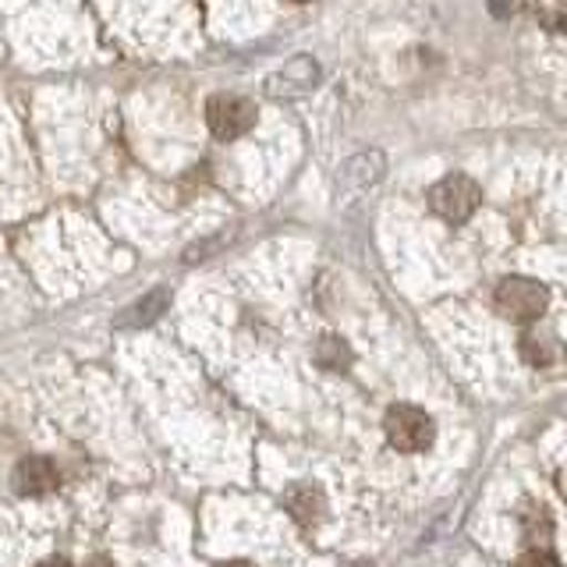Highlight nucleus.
<instances>
[{
    "instance_id": "obj_1",
    "label": "nucleus",
    "mask_w": 567,
    "mask_h": 567,
    "mask_svg": "<svg viewBox=\"0 0 567 567\" xmlns=\"http://www.w3.org/2000/svg\"><path fill=\"white\" fill-rule=\"evenodd\" d=\"M383 430L390 447H398L401 454H419L433 443V419L415 404H394L383 419Z\"/></svg>"
},
{
    "instance_id": "obj_2",
    "label": "nucleus",
    "mask_w": 567,
    "mask_h": 567,
    "mask_svg": "<svg viewBox=\"0 0 567 567\" xmlns=\"http://www.w3.org/2000/svg\"><path fill=\"white\" fill-rule=\"evenodd\" d=\"M475 206H478V185L465 174H447L443 182H436L430 188V209L451 224L468 220Z\"/></svg>"
},
{
    "instance_id": "obj_3",
    "label": "nucleus",
    "mask_w": 567,
    "mask_h": 567,
    "mask_svg": "<svg viewBox=\"0 0 567 567\" xmlns=\"http://www.w3.org/2000/svg\"><path fill=\"white\" fill-rule=\"evenodd\" d=\"M206 124H209V132L217 138H224V142L238 138L256 124V106L248 103L245 96L220 93V96H213L206 103Z\"/></svg>"
},
{
    "instance_id": "obj_4",
    "label": "nucleus",
    "mask_w": 567,
    "mask_h": 567,
    "mask_svg": "<svg viewBox=\"0 0 567 567\" xmlns=\"http://www.w3.org/2000/svg\"><path fill=\"white\" fill-rule=\"evenodd\" d=\"M496 309H501L507 319H518V323H525V319H539L546 309V291L536 280L507 277V280H501V288H496Z\"/></svg>"
},
{
    "instance_id": "obj_5",
    "label": "nucleus",
    "mask_w": 567,
    "mask_h": 567,
    "mask_svg": "<svg viewBox=\"0 0 567 567\" xmlns=\"http://www.w3.org/2000/svg\"><path fill=\"white\" fill-rule=\"evenodd\" d=\"M61 483V472L50 457H22L14 468V489L22 496H43L53 493Z\"/></svg>"
},
{
    "instance_id": "obj_6",
    "label": "nucleus",
    "mask_w": 567,
    "mask_h": 567,
    "mask_svg": "<svg viewBox=\"0 0 567 567\" xmlns=\"http://www.w3.org/2000/svg\"><path fill=\"white\" fill-rule=\"evenodd\" d=\"M284 504H288V511L295 514V518L301 525H312L323 518V493H319L316 486H291L288 496H284Z\"/></svg>"
},
{
    "instance_id": "obj_7",
    "label": "nucleus",
    "mask_w": 567,
    "mask_h": 567,
    "mask_svg": "<svg viewBox=\"0 0 567 567\" xmlns=\"http://www.w3.org/2000/svg\"><path fill=\"white\" fill-rule=\"evenodd\" d=\"M522 351H525V359L532 365H546V362H554V348H549L546 337H522Z\"/></svg>"
},
{
    "instance_id": "obj_8",
    "label": "nucleus",
    "mask_w": 567,
    "mask_h": 567,
    "mask_svg": "<svg viewBox=\"0 0 567 567\" xmlns=\"http://www.w3.org/2000/svg\"><path fill=\"white\" fill-rule=\"evenodd\" d=\"M518 567H560V560L554 554H546V549H532L518 560Z\"/></svg>"
},
{
    "instance_id": "obj_9",
    "label": "nucleus",
    "mask_w": 567,
    "mask_h": 567,
    "mask_svg": "<svg viewBox=\"0 0 567 567\" xmlns=\"http://www.w3.org/2000/svg\"><path fill=\"white\" fill-rule=\"evenodd\" d=\"M35 567H71L64 557H50V560H43V564H35Z\"/></svg>"
},
{
    "instance_id": "obj_10",
    "label": "nucleus",
    "mask_w": 567,
    "mask_h": 567,
    "mask_svg": "<svg viewBox=\"0 0 567 567\" xmlns=\"http://www.w3.org/2000/svg\"><path fill=\"white\" fill-rule=\"evenodd\" d=\"M217 567H252L248 560H224V564H217Z\"/></svg>"
}]
</instances>
